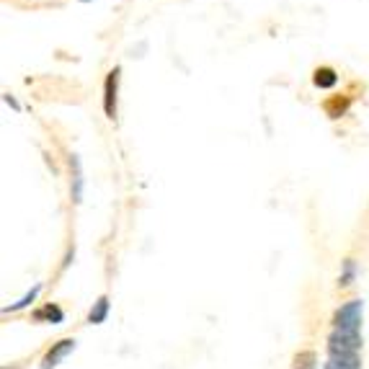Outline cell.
<instances>
[{
  "instance_id": "4fadbf2b",
  "label": "cell",
  "mask_w": 369,
  "mask_h": 369,
  "mask_svg": "<svg viewBox=\"0 0 369 369\" xmlns=\"http://www.w3.org/2000/svg\"><path fill=\"white\" fill-rule=\"evenodd\" d=\"M39 292H42V284H34V289H29V292L21 297L18 302H13L10 308H6L3 312H18V310H24V308H29L31 302H36V297H39Z\"/></svg>"
},
{
  "instance_id": "9c48e42d",
  "label": "cell",
  "mask_w": 369,
  "mask_h": 369,
  "mask_svg": "<svg viewBox=\"0 0 369 369\" xmlns=\"http://www.w3.org/2000/svg\"><path fill=\"white\" fill-rule=\"evenodd\" d=\"M312 83L318 88H323V91H328V88H333L338 83V73L333 68H318L312 73Z\"/></svg>"
},
{
  "instance_id": "52a82bcc",
  "label": "cell",
  "mask_w": 369,
  "mask_h": 369,
  "mask_svg": "<svg viewBox=\"0 0 369 369\" xmlns=\"http://www.w3.org/2000/svg\"><path fill=\"white\" fill-rule=\"evenodd\" d=\"M318 352L315 349H302L292 356V369H320Z\"/></svg>"
},
{
  "instance_id": "7c38bea8",
  "label": "cell",
  "mask_w": 369,
  "mask_h": 369,
  "mask_svg": "<svg viewBox=\"0 0 369 369\" xmlns=\"http://www.w3.org/2000/svg\"><path fill=\"white\" fill-rule=\"evenodd\" d=\"M349 103H352L349 98H338V96H336V98H328L323 109H326V114L331 116V119H338V116H344V114H346Z\"/></svg>"
},
{
  "instance_id": "3957f363",
  "label": "cell",
  "mask_w": 369,
  "mask_h": 369,
  "mask_svg": "<svg viewBox=\"0 0 369 369\" xmlns=\"http://www.w3.org/2000/svg\"><path fill=\"white\" fill-rule=\"evenodd\" d=\"M75 346L77 341L75 338H60V341H54V344L44 352L42 361H39V367L42 369H54V367H60L62 359H68L70 354L75 352Z\"/></svg>"
},
{
  "instance_id": "30bf717a",
  "label": "cell",
  "mask_w": 369,
  "mask_h": 369,
  "mask_svg": "<svg viewBox=\"0 0 369 369\" xmlns=\"http://www.w3.org/2000/svg\"><path fill=\"white\" fill-rule=\"evenodd\" d=\"M356 279V261L354 258H346L344 266H341V274H338V289H349Z\"/></svg>"
},
{
  "instance_id": "7a4b0ae2",
  "label": "cell",
  "mask_w": 369,
  "mask_h": 369,
  "mask_svg": "<svg viewBox=\"0 0 369 369\" xmlns=\"http://www.w3.org/2000/svg\"><path fill=\"white\" fill-rule=\"evenodd\" d=\"M361 318H364V302L349 300L341 308H336L331 328H341V331H361Z\"/></svg>"
},
{
  "instance_id": "5bb4252c",
  "label": "cell",
  "mask_w": 369,
  "mask_h": 369,
  "mask_svg": "<svg viewBox=\"0 0 369 369\" xmlns=\"http://www.w3.org/2000/svg\"><path fill=\"white\" fill-rule=\"evenodd\" d=\"M6 103H8V106H13V109H16V112H21V103L16 101V98H13V96H6Z\"/></svg>"
},
{
  "instance_id": "8992f818",
  "label": "cell",
  "mask_w": 369,
  "mask_h": 369,
  "mask_svg": "<svg viewBox=\"0 0 369 369\" xmlns=\"http://www.w3.org/2000/svg\"><path fill=\"white\" fill-rule=\"evenodd\" d=\"M109 310H112L109 294H101V297L93 302V308L88 310V323H91V326H101V323H106V318H109Z\"/></svg>"
},
{
  "instance_id": "277c9868",
  "label": "cell",
  "mask_w": 369,
  "mask_h": 369,
  "mask_svg": "<svg viewBox=\"0 0 369 369\" xmlns=\"http://www.w3.org/2000/svg\"><path fill=\"white\" fill-rule=\"evenodd\" d=\"M119 75L121 68L116 65L114 70H109V75L103 80V114L109 119H116V96H119Z\"/></svg>"
},
{
  "instance_id": "ba28073f",
  "label": "cell",
  "mask_w": 369,
  "mask_h": 369,
  "mask_svg": "<svg viewBox=\"0 0 369 369\" xmlns=\"http://www.w3.org/2000/svg\"><path fill=\"white\" fill-rule=\"evenodd\" d=\"M323 369H361V356L354 354V356H328Z\"/></svg>"
},
{
  "instance_id": "6da1fadb",
  "label": "cell",
  "mask_w": 369,
  "mask_h": 369,
  "mask_svg": "<svg viewBox=\"0 0 369 369\" xmlns=\"http://www.w3.org/2000/svg\"><path fill=\"white\" fill-rule=\"evenodd\" d=\"M328 356H354L361 352V331H341L331 328L326 344Z\"/></svg>"
},
{
  "instance_id": "5b68a950",
  "label": "cell",
  "mask_w": 369,
  "mask_h": 369,
  "mask_svg": "<svg viewBox=\"0 0 369 369\" xmlns=\"http://www.w3.org/2000/svg\"><path fill=\"white\" fill-rule=\"evenodd\" d=\"M31 323H42V326H60L65 323V310L57 305V302H44L31 312Z\"/></svg>"
},
{
  "instance_id": "8fae6325",
  "label": "cell",
  "mask_w": 369,
  "mask_h": 369,
  "mask_svg": "<svg viewBox=\"0 0 369 369\" xmlns=\"http://www.w3.org/2000/svg\"><path fill=\"white\" fill-rule=\"evenodd\" d=\"M70 165L75 168V176H73V202H80L83 197V173H80V160H77V155H70Z\"/></svg>"
}]
</instances>
